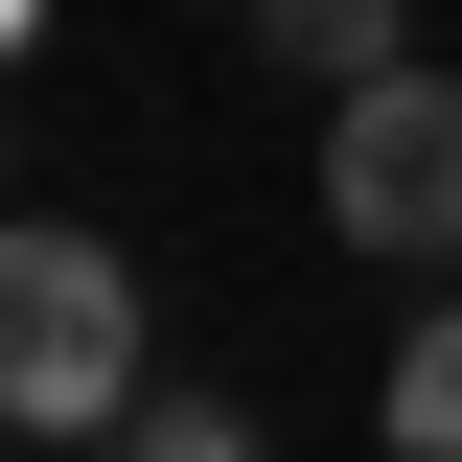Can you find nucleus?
Returning a JSON list of instances; mask_svg holds the SVG:
<instances>
[{"label":"nucleus","mask_w":462,"mask_h":462,"mask_svg":"<svg viewBox=\"0 0 462 462\" xmlns=\"http://www.w3.org/2000/svg\"><path fill=\"white\" fill-rule=\"evenodd\" d=\"M0 416H23V439H93V416H139V278H116L69 208L0 254Z\"/></svg>","instance_id":"1"},{"label":"nucleus","mask_w":462,"mask_h":462,"mask_svg":"<svg viewBox=\"0 0 462 462\" xmlns=\"http://www.w3.org/2000/svg\"><path fill=\"white\" fill-rule=\"evenodd\" d=\"M324 231L346 254H462V69H370V93H324Z\"/></svg>","instance_id":"2"},{"label":"nucleus","mask_w":462,"mask_h":462,"mask_svg":"<svg viewBox=\"0 0 462 462\" xmlns=\"http://www.w3.org/2000/svg\"><path fill=\"white\" fill-rule=\"evenodd\" d=\"M254 47H278L300 93H370V69H416V23L393 0H254Z\"/></svg>","instance_id":"3"},{"label":"nucleus","mask_w":462,"mask_h":462,"mask_svg":"<svg viewBox=\"0 0 462 462\" xmlns=\"http://www.w3.org/2000/svg\"><path fill=\"white\" fill-rule=\"evenodd\" d=\"M393 462H462V300L393 324Z\"/></svg>","instance_id":"4"},{"label":"nucleus","mask_w":462,"mask_h":462,"mask_svg":"<svg viewBox=\"0 0 462 462\" xmlns=\"http://www.w3.org/2000/svg\"><path fill=\"white\" fill-rule=\"evenodd\" d=\"M139 462H254V416L231 393H139Z\"/></svg>","instance_id":"5"}]
</instances>
